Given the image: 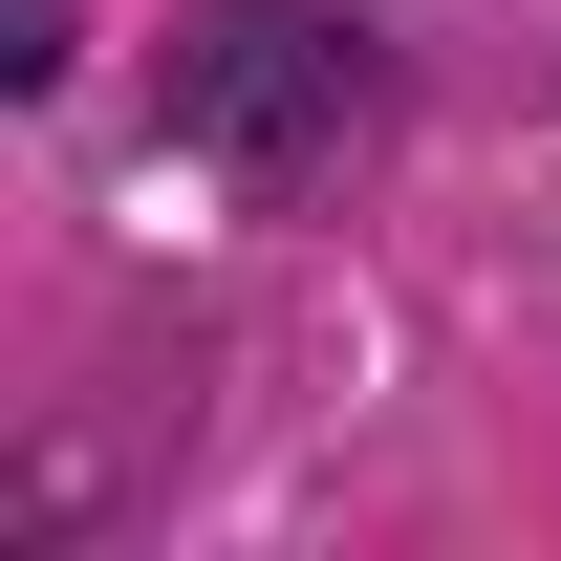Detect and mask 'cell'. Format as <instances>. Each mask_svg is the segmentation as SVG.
<instances>
[{
  "mask_svg": "<svg viewBox=\"0 0 561 561\" xmlns=\"http://www.w3.org/2000/svg\"><path fill=\"white\" fill-rule=\"evenodd\" d=\"M346 130H367V22H324V0H238V22L173 44V151L238 173V195L346 173Z\"/></svg>",
  "mask_w": 561,
  "mask_h": 561,
  "instance_id": "6da1fadb",
  "label": "cell"
}]
</instances>
